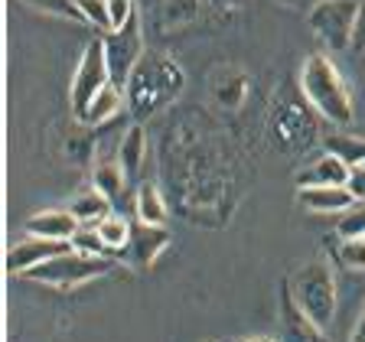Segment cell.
I'll return each mask as SVG.
<instances>
[{"label": "cell", "instance_id": "9", "mask_svg": "<svg viewBox=\"0 0 365 342\" xmlns=\"http://www.w3.org/2000/svg\"><path fill=\"white\" fill-rule=\"evenodd\" d=\"M277 342H329L327 333L294 304L284 281L277 290Z\"/></svg>", "mask_w": 365, "mask_h": 342}, {"label": "cell", "instance_id": "22", "mask_svg": "<svg viewBox=\"0 0 365 342\" xmlns=\"http://www.w3.org/2000/svg\"><path fill=\"white\" fill-rule=\"evenodd\" d=\"M333 258L346 271H365V238H339L333 244Z\"/></svg>", "mask_w": 365, "mask_h": 342}, {"label": "cell", "instance_id": "18", "mask_svg": "<svg viewBox=\"0 0 365 342\" xmlns=\"http://www.w3.org/2000/svg\"><path fill=\"white\" fill-rule=\"evenodd\" d=\"M134 215L140 225H167V202L153 182H137L134 192Z\"/></svg>", "mask_w": 365, "mask_h": 342}, {"label": "cell", "instance_id": "31", "mask_svg": "<svg viewBox=\"0 0 365 342\" xmlns=\"http://www.w3.org/2000/svg\"><path fill=\"white\" fill-rule=\"evenodd\" d=\"M349 342H365V306H362V313H359L356 326H352V336H349Z\"/></svg>", "mask_w": 365, "mask_h": 342}, {"label": "cell", "instance_id": "32", "mask_svg": "<svg viewBox=\"0 0 365 342\" xmlns=\"http://www.w3.org/2000/svg\"><path fill=\"white\" fill-rule=\"evenodd\" d=\"M284 4H287V7H304V10H307V14H310V10H313V7H317L319 0H284Z\"/></svg>", "mask_w": 365, "mask_h": 342}, {"label": "cell", "instance_id": "8", "mask_svg": "<svg viewBox=\"0 0 365 342\" xmlns=\"http://www.w3.org/2000/svg\"><path fill=\"white\" fill-rule=\"evenodd\" d=\"M101 43H105V59H108V72H111V85L124 88L130 72H134V66L144 59V53H147L140 16H134L128 26H121V30L101 36Z\"/></svg>", "mask_w": 365, "mask_h": 342}, {"label": "cell", "instance_id": "12", "mask_svg": "<svg viewBox=\"0 0 365 342\" xmlns=\"http://www.w3.org/2000/svg\"><path fill=\"white\" fill-rule=\"evenodd\" d=\"M78 222L68 209H39L23 222V232L36 238H53V242H72L78 232Z\"/></svg>", "mask_w": 365, "mask_h": 342}, {"label": "cell", "instance_id": "25", "mask_svg": "<svg viewBox=\"0 0 365 342\" xmlns=\"http://www.w3.org/2000/svg\"><path fill=\"white\" fill-rule=\"evenodd\" d=\"M336 235L339 238H365V202L349 205L336 219Z\"/></svg>", "mask_w": 365, "mask_h": 342}, {"label": "cell", "instance_id": "21", "mask_svg": "<svg viewBox=\"0 0 365 342\" xmlns=\"http://www.w3.org/2000/svg\"><path fill=\"white\" fill-rule=\"evenodd\" d=\"M66 209H68L72 215H76L78 225H95L98 219H105V215L111 212V202H108V199L101 196V192L95 190V186H88V190L78 192V196L72 199V202H68Z\"/></svg>", "mask_w": 365, "mask_h": 342}, {"label": "cell", "instance_id": "20", "mask_svg": "<svg viewBox=\"0 0 365 342\" xmlns=\"http://www.w3.org/2000/svg\"><path fill=\"white\" fill-rule=\"evenodd\" d=\"M91 228L98 232V238L108 244V251H111V254H118V251H128L130 235H134V225H130V222L124 219L121 212H108L105 219H98Z\"/></svg>", "mask_w": 365, "mask_h": 342}, {"label": "cell", "instance_id": "7", "mask_svg": "<svg viewBox=\"0 0 365 342\" xmlns=\"http://www.w3.org/2000/svg\"><path fill=\"white\" fill-rule=\"evenodd\" d=\"M108 85H111V72H108V59H105V43H101V36H95L85 46L82 59L76 66V76H72V111H76L78 121H82L88 105Z\"/></svg>", "mask_w": 365, "mask_h": 342}, {"label": "cell", "instance_id": "11", "mask_svg": "<svg viewBox=\"0 0 365 342\" xmlns=\"http://www.w3.org/2000/svg\"><path fill=\"white\" fill-rule=\"evenodd\" d=\"M170 248V232L167 225H134V235H130V244H128V258L130 264H137L140 271L153 267L160 261V254Z\"/></svg>", "mask_w": 365, "mask_h": 342}, {"label": "cell", "instance_id": "26", "mask_svg": "<svg viewBox=\"0 0 365 342\" xmlns=\"http://www.w3.org/2000/svg\"><path fill=\"white\" fill-rule=\"evenodd\" d=\"M72 248L82 251V254H98V258H114L111 251H108V244L98 238V232H95V228H78L76 238H72Z\"/></svg>", "mask_w": 365, "mask_h": 342}, {"label": "cell", "instance_id": "17", "mask_svg": "<svg viewBox=\"0 0 365 342\" xmlns=\"http://www.w3.org/2000/svg\"><path fill=\"white\" fill-rule=\"evenodd\" d=\"M128 182L130 180H128V173H124V167L118 163V160H98L95 170H91V186H95V190H98L111 205L124 196Z\"/></svg>", "mask_w": 365, "mask_h": 342}, {"label": "cell", "instance_id": "34", "mask_svg": "<svg viewBox=\"0 0 365 342\" xmlns=\"http://www.w3.org/2000/svg\"><path fill=\"white\" fill-rule=\"evenodd\" d=\"M209 342H212V339H209Z\"/></svg>", "mask_w": 365, "mask_h": 342}, {"label": "cell", "instance_id": "19", "mask_svg": "<svg viewBox=\"0 0 365 342\" xmlns=\"http://www.w3.org/2000/svg\"><path fill=\"white\" fill-rule=\"evenodd\" d=\"M121 108H128V98H124V88H118V85H108L105 91H101L98 98L88 105V111L82 114V124H88V128H98V124H108L114 118V114L121 111Z\"/></svg>", "mask_w": 365, "mask_h": 342}, {"label": "cell", "instance_id": "13", "mask_svg": "<svg viewBox=\"0 0 365 342\" xmlns=\"http://www.w3.org/2000/svg\"><path fill=\"white\" fill-rule=\"evenodd\" d=\"M297 202L313 215H342L349 205H356V196L349 186H307L297 190Z\"/></svg>", "mask_w": 365, "mask_h": 342}, {"label": "cell", "instance_id": "1", "mask_svg": "<svg viewBox=\"0 0 365 342\" xmlns=\"http://www.w3.org/2000/svg\"><path fill=\"white\" fill-rule=\"evenodd\" d=\"M186 91V72L170 53H144V59L134 66L128 85H124V98H128V114L137 124L153 118L157 111L180 101Z\"/></svg>", "mask_w": 365, "mask_h": 342}, {"label": "cell", "instance_id": "29", "mask_svg": "<svg viewBox=\"0 0 365 342\" xmlns=\"http://www.w3.org/2000/svg\"><path fill=\"white\" fill-rule=\"evenodd\" d=\"M349 192L356 196V202H365V167H359V170H352L349 173Z\"/></svg>", "mask_w": 365, "mask_h": 342}, {"label": "cell", "instance_id": "27", "mask_svg": "<svg viewBox=\"0 0 365 342\" xmlns=\"http://www.w3.org/2000/svg\"><path fill=\"white\" fill-rule=\"evenodd\" d=\"M108 14H111L114 30H121V26H128V23L137 16V0H108Z\"/></svg>", "mask_w": 365, "mask_h": 342}, {"label": "cell", "instance_id": "16", "mask_svg": "<svg viewBox=\"0 0 365 342\" xmlns=\"http://www.w3.org/2000/svg\"><path fill=\"white\" fill-rule=\"evenodd\" d=\"M323 150L333 153L336 160H342L349 170L365 167V137L356 130H336V134L323 137Z\"/></svg>", "mask_w": 365, "mask_h": 342}, {"label": "cell", "instance_id": "10", "mask_svg": "<svg viewBox=\"0 0 365 342\" xmlns=\"http://www.w3.org/2000/svg\"><path fill=\"white\" fill-rule=\"evenodd\" d=\"M66 251H72V242H53V238L30 235V238H23V242H16L14 248L7 251V274H30L33 267L59 258V254H66Z\"/></svg>", "mask_w": 365, "mask_h": 342}, {"label": "cell", "instance_id": "28", "mask_svg": "<svg viewBox=\"0 0 365 342\" xmlns=\"http://www.w3.org/2000/svg\"><path fill=\"white\" fill-rule=\"evenodd\" d=\"M352 49H356V53H365V0H359L356 30H352Z\"/></svg>", "mask_w": 365, "mask_h": 342}, {"label": "cell", "instance_id": "2", "mask_svg": "<svg viewBox=\"0 0 365 342\" xmlns=\"http://www.w3.org/2000/svg\"><path fill=\"white\" fill-rule=\"evenodd\" d=\"M297 88L304 91V98L310 101L313 111L323 121L336 124V128H346V124L356 121L352 88L329 56L323 53L307 56L304 66H300V76H297Z\"/></svg>", "mask_w": 365, "mask_h": 342}, {"label": "cell", "instance_id": "5", "mask_svg": "<svg viewBox=\"0 0 365 342\" xmlns=\"http://www.w3.org/2000/svg\"><path fill=\"white\" fill-rule=\"evenodd\" d=\"M118 271V258H98V254H82V251H66L59 258L46 261V264L33 267L30 274H23L26 281L43 284V287L53 290H78L85 284L108 277V274Z\"/></svg>", "mask_w": 365, "mask_h": 342}, {"label": "cell", "instance_id": "3", "mask_svg": "<svg viewBox=\"0 0 365 342\" xmlns=\"http://www.w3.org/2000/svg\"><path fill=\"white\" fill-rule=\"evenodd\" d=\"M267 140L281 153H307L319 140V114L300 88L281 85L267 108Z\"/></svg>", "mask_w": 365, "mask_h": 342}, {"label": "cell", "instance_id": "30", "mask_svg": "<svg viewBox=\"0 0 365 342\" xmlns=\"http://www.w3.org/2000/svg\"><path fill=\"white\" fill-rule=\"evenodd\" d=\"M212 10H222V14H232V10H242L248 0H205Z\"/></svg>", "mask_w": 365, "mask_h": 342}, {"label": "cell", "instance_id": "23", "mask_svg": "<svg viewBox=\"0 0 365 342\" xmlns=\"http://www.w3.org/2000/svg\"><path fill=\"white\" fill-rule=\"evenodd\" d=\"M78 10H82V16H85V26L98 30L101 36H108V33L114 30L111 14H108V0H78Z\"/></svg>", "mask_w": 365, "mask_h": 342}, {"label": "cell", "instance_id": "33", "mask_svg": "<svg viewBox=\"0 0 365 342\" xmlns=\"http://www.w3.org/2000/svg\"><path fill=\"white\" fill-rule=\"evenodd\" d=\"M225 342H277L271 336H238V339H225Z\"/></svg>", "mask_w": 365, "mask_h": 342}, {"label": "cell", "instance_id": "24", "mask_svg": "<svg viewBox=\"0 0 365 342\" xmlns=\"http://www.w3.org/2000/svg\"><path fill=\"white\" fill-rule=\"evenodd\" d=\"M26 7L39 10V14H49V16H62V20H76L85 23L82 10H78V0H23Z\"/></svg>", "mask_w": 365, "mask_h": 342}, {"label": "cell", "instance_id": "15", "mask_svg": "<svg viewBox=\"0 0 365 342\" xmlns=\"http://www.w3.org/2000/svg\"><path fill=\"white\" fill-rule=\"evenodd\" d=\"M118 163L124 167L130 182L140 180L144 173V163H147V130L144 124H128L121 134V144H118Z\"/></svg>", "mask_w": 365, "mask_h": 342}, {"label": "cell", "instance_id": "6", "mask_svg": "<svg viewBox=\"0 0 365 342\" xmlns=\"http://www.w3.org/2000/svg\"><path fill=\"white\" fill-rule=\"evenodd\" d=\"M356 16H359V0H319L317 7L307 14V23H310L313 36L327 49L342 53V49H352Z\"/></svg>", "mask_w": 365, "mask_h": 342}, {"label": "cell", "instance_id": "4", "mask_svg": "<svg viewBox=\"0 0 365 342\" xmlns=\"http://www.w3.org/2000/svg\"><path fill=\"white\" fill-rule=\"evenodd\" d=\"M287 290L294 296V304L307 313V316L317 323L323 333L333 326L336 319V306H339V294H336V277L329 271L327 261H304L290 271L287 281Z\"/></svg>", "mask_w": 365, "mask_h": 342}, {"label": "cell", "instance_id": "14", "mask_svg": "<svg viewBox=\"0 0 365 342\" xmlns=\"http://www.w3.org/2000/svg\"><path fill=\"white\" fill-rule=\"evenodd\" d=\"M349 173L352 170L342 160H336L333 153H323V157H317L297 173V190H307V186H346Z\"/></svg>", "mask_w": 365, "mask_h": 342}]
</instances>
